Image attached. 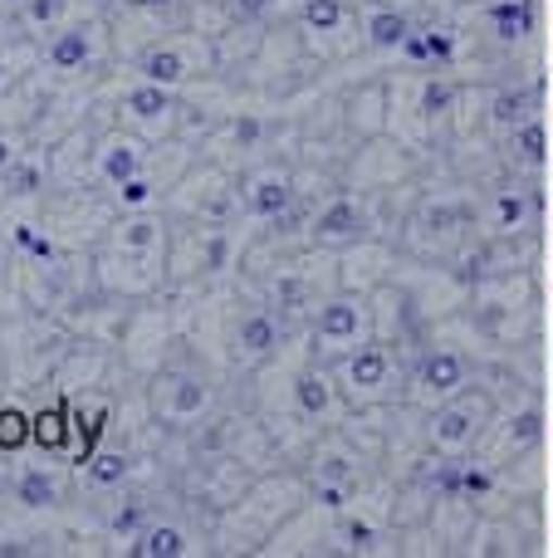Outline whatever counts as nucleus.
Masks as SVG:
<instances>
[{
    "instance_id": "1",
    "label": "nucleus",
    "mask_w": 553,
    "mask_h": 558,
    "mask_svg": "<svg viewBox=\"0 0 553 558\" xmlns=\"http://www.w3.org/2000/svg\"><path fill=\"white\" fill-rule=\"evenodd\" d=\"M363 206L353 201V196H338V201H328L324 211L314 215V235L318 240H328V245H348V240H357L363 235Z\"/></svg>"
},
{
    "instance_id": "2",
    "label": "nucleus",
    "mask_w": 553,
    "mask_h": 558,
    "mask_svg": "<svg viewBox=\"0 0 553 558\" xmlns=\"http://www.w3.org/2000/svg\"><path fill=\"white\" fill-rule=\"evenodd\" d=\"M363 333V303L357 299H328L314 313V338L324 343H353Z\"/></svg>"
},
{
    "instance_id": "3",
    "label": "nucleus",
    "mask_w": 553,
    "mask_h": 558,
    "mask_svg": "<svg viewBox=\"0 0 553 558\" xmlns=\"http://www.w3.org/2000/svg\"><path fill=\"white\" fill-rule=\"evenodd\" d=\"M246 211L260 221H279V215L294 211V182L289 176H260L246 191Z\"/></svg>"
},
{
    "instance_id": "4",
    "label": "nucleus",
    "mask_w": 553,
    "mask_h": 558,
    "mask_svg": "<svg viewBox=\"0 0 553 558\" xmlns=\"http://www.w3.org/2000/svg\"><path fill=\"white\" fill-rule=\"evenodd\" d=\"M431 441L441 450H465L475 441V407L470 401H451L431 417Z\"/></svg>"
},
{
    "instance_id": "5",
    "label": "nucleus",
    "mask_w": 553,
    "mask_h": 558,
    "mask_svg": "<svg viewBox=\"0 0 553 558\" xmlns=\"http://www.w3.org/2000/svg\"><path fill=\"white\" fill-rule=\"evenodd\" d=\"M236 348L255 362L269 358V352L279 348V323L269 319V313H246V319L236 323Z\"/></svg>"
},
{
    "instance_id": "6",
    "label": "nucleus",
    "mask_w": 553,
    "mask_h": 558,
    "mask_svg": "<svg viewBox=\"0 0 553 558\" xmlns=\"http://www.w3.org/2000/svg\"><path fill=\"white\" fill-rule=\"evenodd\" d=\"M422 387H431V392H461L465 387V358H461V352H451V348L426 352Z\"/></svg>"
},
{
    "instance_id": "7",
    "label": "nucleus",
    "mask_w": 553,
    "mask_h": 558,
    "mask_svg": "<svg viewBox=\"0 0 553 558\" xmlns=\"http://www.w3.org/2000/svg\"><path fill=\"white\" fill-rule=\"evenodd\" d=\"M138 172H142V147L128 142V137H118V142H109V147L99 152V176H103L109 186L133 182Z\"/></svg>"
},
{
    "instance_id": "8",
    "label": "nucleus",
    "mask_w": 553,
    "mask_h": 558,
    "mask_svg": "<svg viewBox=\"0 0 553 558\" xmlns=\"http://www.w3.org/2000/svg\"><path fill=\"white\" fill-rule=\"evenodd\" d=\"M89 54H93V45H89V35H84L79 25L60 29V35L50 39V49H45L50 69H60V74H74V69H84V64H89Z\"/></svg>"
},
{
    "instance_id": "9",
    "label": "nucleus",
    "mask_w": 553,
    "mask_h": 558,
    "mask_svg": "<svg viewBox=\"0 0 553 558\" xmlns=\"http://www.w3.org/2000/svg\"><path fill=\"white\" fill-rule=\"evenodd\" d=\"M123 108H128L138 123H158V117H167L172 113V94L162 84H148L142 78L138 88H128V98H123Z\"/></svg>"
},
{
    "instance_id": "10",
    "label": "nucleus",
    "mask_w": 553,
    "mask_h": 558,
    "mask_svg": "<svg viewBox=\"0 0 553 558\" xmlns=\"http://www.w3.org/2000/svg\"><path fill=\"white\" fill-rule=\"evenodd\" d=\"M138 74L148 78V84L172 88V84H181V78H187V59H181L177 49H148V54L138 59Z\"/></svg>"
},
{
    "instance_id": "11",
    "label": "nucleus",
    "mask_w": 553,
    "mask_h": 558,
    "mask_svg": "<svg viewBox=\"0 0 553 558\" xmlns=\"http://www.w3.org/2000/svg\"><path fill=\"white\" fill-rule=\"evenodd\" d=\"M348 382H353V387H382L387 382V352L377 348V343L353 348L348 352Z\"/></svg>"
},
{
    "instance_id": "12",
    "label": "nucleus",
    "mask_w": 553,
    "mask_h": 558,
    "mask_svg": "<svg viewBox=\"0 0 553 558\" xmlns=\"http://www.w3.org/2000/svg\"><path fill=\"white\" fill-rule=\"evenodd\" d=\"M367 39H373L377 49H397L412 39V25H406V15H397V5H382L367 20Z\"/></svg>"
},
{
    "instance_id": "13",
    "label": "nucleus",
    "mask_w": 553,
    "mask_h": 558,
    "mask_svg": "<svg viewBox=\"0 0 553 558\" xmlns=\"http://www.w3.org/2000/svg\"><path fill=\"white\" fill-rule=\"evenodd\" d=\"M35 441H40V446L45 450H64V446H70V436H74V426H70V411H64V407H45V411H35Z\"/></svg>"
},
{
    "instance_id": "14",
    "label": "nucleus",
    "mask_w": 553,
    "mask_h": 558,
    "mask_svg": "<svg viewBox=\"0 0 553 558\" xmlns=\"http://www.w3.org/2000/svg\"><path fill=\"white\" fill-rule=\"evenodd\" d=\"M206 407V382L201 377H177L172 382V392H167V401H162V411L167 417H197V411Z\"/></svg>"
},
{
    "instance_id": "15",
    "label": "nucleus",
    "mask_w": 553,
    "mask_h": 558,
    "mask_svg": "<svg viewBox=\"0 0 553 558\" xmlns=\"http://www.w3.org/2000/svg\"><path fill=\"white\" fill-rule=\"evenodd\" d=\"M533 117V94L529 88H504L500 98H494V123H504V127H519V123H529Z\"/></svg>"
},
{
    "instance_id": "16",
    "label": "nucleus",
    "mask_w": 553,
    "mask_h": 558,
    "mask_svg": "<svg viewBox=\"0 0 553 558\" xmlns=\"http://www.w3.org/2000/svg\"><path fill=\"white\" fill-rule=\"evenodd\" d=\"M25 441H35V421L21 407H5L0 411V450H21Z\"/></svg>"
},
{
    "instance_id": "17",
    "label": "nucleus",
    "mask_w": 553,
    "mask_h": 558,
    "mask_svg": "<svg viewBox=\"0 0 553 558\" xmlns=\"http://www.w3.org/2000/svg\"><path fill=\"white\" fill-rule=\"evenodd\" d=\"M304 25L318 29V35H334L338 25H343V0H304Z\"/></svg>"
},
{
    "instance_id": "18",
    "label": "nucleus",
    "mask_w": 553,
    "mask_h": 558,
    "mask_svg": "<svg viewBox=\"0 0 553 558\" xmlns=\"http://www.w3.org/2000/svg\"><path fill=\"white\" fill-rule=\"evenodd\" d=\"M15 495H21V505L45 509V505H54V480L45 475V470H25L21 485H15Z\"/></svg>"
},
{
    "instance_id": "19",
    "label": "nucleus",
    "mask_w": 553,
    "mask_h": 558,
    "mask_svg": "<svg viewBox=\"0 0 553 558\" xmlns=\"http://www.w3.org/2000/svg\"><path fill=\"white\" fill-rule=\"evenodd\" d=\"M294 401H299V411H309V417H318V411H328V382L324 377H314V372H304V377L294 382Z\"/></svg>"
},
{
    "instance_id": "20",
    "label": "nucleus",
    "mask_w": 553,
    "mask_h": 558,
    "mask_svg": "<svg viewBox=\"0 0 553 558\" xmlns=\"http://www.w3.org/2000/svg\"><path fill=\"white\" fill-rule=\"evenodd\" d=\"M89 480L93 485H123V480H128V456H118V450L89 456Z\"/></svg>"
},
{
    "instance_id": "21",
    "label": "nucleus",
    "mask_w": 553,
    "mask_h": 558,
    "mask_svg": "<svg viewBox=\"0 0 553 558\" xmlns=\"http://www.w3.org/2000/svg\"><path fill=\"white\" fill-rule=\"evenodd\" d=\"M133 554H148V558H158V554H181V534L172 524H162V529H148V534L133 544Z\"/></svg>"
},
{
    "instance_id": "22",
    "label": "nucleus",
    "mask_w": 553,
    "mask_h": 558,
    "mask_svg": "<svg viewBox=\"0 0 553 558\" xmlns=\"http://www.w3.org/2000/svg\"><path fill=\"white\" fill-rule=\"evenodd\" d=\"M40 182H45V172L40 166H30V162H15L11 172H5V191L11 196H35L40 191Z\"/></svg>"
},
{
    "instance_id": "23",
    "label": "nucleus",
    "mask_w": 553,
    "mask_h": 558,
    "mask_svg": "<svg viewBox=\"0 0 553 558\" xmlns=\"http://www.w3.org/2000/svg\"><path fill=\"white\" fill-rule=\"evenodd\" d=\"M118 240L128 245V250H152V245L162 240V225L158 221H128L118 231Z\"/></svg>"
},
{
    "instance_id": "24",
    "label": "nucleus",
    "mask_w": 553,
    "mask_h": 558,
    "mask_svg": "<svg viewBox=\"0 0 553 558\" xmlns=\"http://www.w3.org/2000/svg\"><path fill=\"white\" fill-rule=\"evenodd\" d=\"M514 147H519L524 162H539V152H543V127L533 123V117H529V123H519V127H514Z\"/></svg>"
},
{
    "instance_id": "25",
    "label": "nucleus",
    "mask_w": 553,
    "mask_h": 558,
    "mask_svg": "<svg viewBox=\"0 0 553 558\" xmlns=\"http://www.w3.org/2000/svg\"><path fill=\"white\" fill-rule=\"evenodd\" d=\"M494 215H500V225H504V231H514V225L524 221V196L500 191V196H494Z\"/></svg>"
},
{
    "instance_id": "26",
    "label": "nucleus",
    "mask_w": 553,
    "mask_h": 558,
    "mask_svg": "<svg viewBox=\"0 0 553 558\" xmlns=\"http://www.w3.org/2000/svg\"><path fill=\"white\" fill-rule=\"evenodd\" d=\"M118 201H123V206H148V201H152V182L138 172L133 182H123V186H118Z\"/></svg>"
},
{
    "instance_id": "27",
    "label": "nucleus",
    "mask_w": 553,
    "mask_h": 558,
    "mask_svg": "<svg viewBox=\"0 0 553 558\" xmlns=\"http://www.w3.org/2000/svg\"><path fill=\"white\" fill-rule=\"evenodd\" d=\"M445 108H451V88L426 84L422 88V113H445Z\"/></svg>"
},
{
    "instance_id": "28",
    "label": "nucleus",
    "mask_w": 553,
    "mask_h": 558,
    "mask_svg": "<svg viewBox=\"0 0 553 558\" xmlns=\"http://www.w3.org/2000/svg\"><path fill=\"white\" fill-rule=\"evenodd\" d=\"M25 10H30L35 25H50V20L60 15V0H25Z\"/></svg>"
},
{
    "instance_id": "29",
    "label": "nucleus",
    "mask_w": 553,
    "mask_h": 558,
    "mask_svg": "<svg viewBox=\"0 0 553 558\" xmlns=\"http://www.w3.org/2000/svg\"><path fill=\"white\" fill-rule=\"evenodd\" d=\"M318 475L324 480H348V456H324L318 460Z\"/></svg>"
},
{
    "instance_id": "30",
    "label": "nucleus",
    "mask_w": 553,
    "mask_h": 558,
    "mask_svg": "<svg viewBox=\"0 0 553 558\" xmlns=\"http://www.w3.org/2000/svg\"><path fill=\"white\" fill-rule=\"evenodd\" d=\"M138 524H142V505L118 509V519H113V529H118V534H128V529H138Z\"/></svg>"
},
{
    "instance_id": "31",
    "label": "nucleus",
    "mask_w": 553,
    "mask_h": 558,
    "mask_svg": "<svg viewBox=\"0 0 553 558\" xmlns=\"http://www.w3.org/2000/svg\"><path fill=\"white\" fill-rule=\"evenodd\" d=\"M230 10H236L240 20H255V15H265L269 10V0H230Z\"/></svg>"
},
{
    "instance_id": "32",
    "label": "nucleus",
    "mask_w": 553,
    "mask_h": 558,
    "mask_svg": "<svg viewBox=\"0 0 553 558\" xmlns=\"http://www.w3.org/2000/svg\"><path fill=\"white\" fill-rule=\"evenodd\" d=\"M15 162H21V157H15V142H11V137H5V133H0V176L11 172Z\"/></svg>"
},
{
    "instance_id": "33",
    "label": "nucleus",
    "mask_w": 553,
    "mask_h": 558,
    "mask_svg": "<svg viewBox=\"0 0 553 558\" xmlns=\"http://www.w3.org/2000/svg\"><path fill=\"white\" fill-rule=\"evenodd\" d=\"M318 505H328V509H338V505H343V489H334V485H324V489H318Z\"/></svg>"
},
{
    "instance_id": "34",
    "label": "nucleus",
    "mask_w": 553,
    "mask_h": 558,
    "mask_svg": "<svg viewBox=\"0 0 553 558\" xmlns=\"http://www.w3.org/2000/svg\"><path fill=\"white\" fill-rule=\"evenodd\" d=\"M133 5H138V10H167L172 0H133Z\"/></svg>"
},
{
    "instance_id": "35",
    "label": "nucleus",
    "mask_w": 553,
    "mask_h": 558,
    "mask_svg": "<svg viewBox=\"0 0 553 558\" xmlns=\"http://www.w3.org/2000/svg\"><path fill=\"white\" fill-rule=\"evenodd\" d=\"M0 84H5V54H0Z\"/></svg>"
},
{
    "instance_id": "36",
    "label": "nucleus",
    "mask_w": 553,
    "mask_h": 558,
    "mask_svg": "<svg viewBox=\"0 0 553 558\" xmlns=\"http://www.w3.org/2000/svg\"><path fill=\"white\" fill-rule=\"evenodd\" d=\"M377 5H402V0H377Z\"/></svg>"
},
{
    "instance_id": "37",
    "label": "nucleus",
    "mask_w": 553,
    "mask_h": 558,
    "mask_svg": "<svg viewBox=\"0 0 553 558\" xmlns=\"http://www.w3.org/2000/svg\"><path fill=\"white\" fill-rule=\"evenodd\" d=\"M0 489H5V480H0Z\"/></svg>"
}]
</instances>
